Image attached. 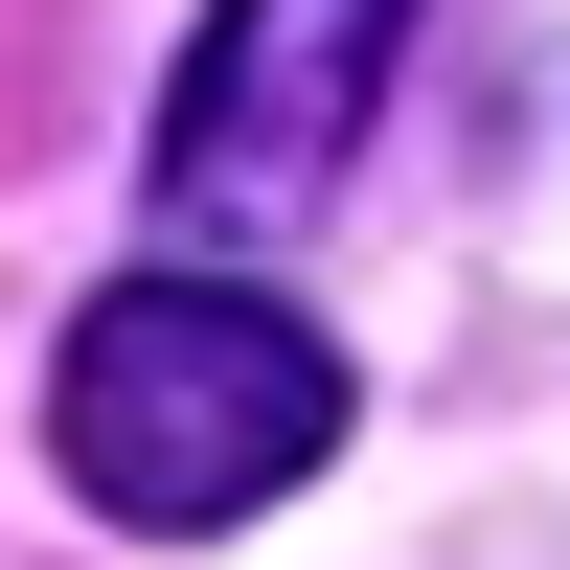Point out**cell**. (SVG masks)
Returning a JSON list of instances; mask_svg holds the SVG:
<instances>
[{
    "mask_svg": "<svg viewBox=\"0 0 570 570\" xmlns=\"http://www.w3.org/2000/svg\"><path fill=\"white\" fill-rule=\"evenodd\" d=\"M46 456L137 548H206L343 456V343L297 297H252V274H115L69 320V365H46Z\"/></svg>",
    "mask_w": 570,
    "mask_h": 570,
    "instance_id": "cell-1",
    "label": "cell"
},
{
    "mask_svg": "<svg viewBox=\"0 0 570 570\" xmlns=\"http://www.w3.org/2000/svg\"><path fill=\"white\" fill-rule=\"evenodd\" d=\"M389 46L411 0H228L160 91V228H297L389 115Z\"/></svg>",
    "mask_w": 570,
    "mask_h": 570,
    "instance_id": "cell-2",
    "label": "cell"
}]
</instances>
